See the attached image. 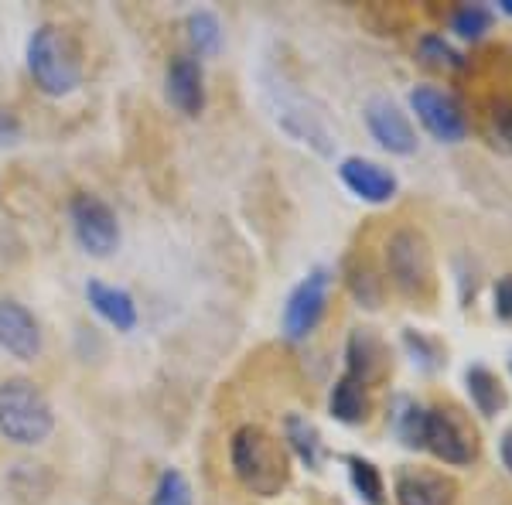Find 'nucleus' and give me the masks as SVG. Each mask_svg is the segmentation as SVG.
Returning a JSON list of instances; mask_svg holds the SVG:
<instances>
[{"instance_id":"11","label":"nucleus","mask_w":512,"mask_h":505,"mask_svg":"<svg viewBox=\"0 0 512 505\" xmlns=\"http://www.w3.org/2000/svg\"><path fill=\"white\" fill-rule=\"evenodd\" d=\"M0 349L21 362H35L41 355L38 318L14 297H0Z\"/></svg>"},{"instance_id":"15","label":"nucleus","mask_w":512,"mask_h":505,"mask_svg":"<svg viewBox=\"0 0 512 505\" xmlns=\"http://www.w3.org/2000/svg\"><path fill=\"white\" fill-rule=\"evenodd\" d=\"M86 301L99 318L117 331H134L140 314H137V301L130 291H123L117 284H106V280H86Z\"/></svg>"},{"instance_id":"26","label":"nucleus","mask_w":512,"mask_h":505,"mask_svg":"<svg viewBox=\"0 0 512 505\" xmlns=\"http://www.w3.org/2000/svg\"><path fill=\"white\" fill-rule=\"evenodd\" d=\"M349 291L366 308H379V301H383V277H376L369 267H355L349 270Z\"/></svg>"},{"instance_id":"7","label":"nucleus","mask_w":512,"mask_h":505,"mask_svg":"<svg viewBox=\"0 0 512 505\" xmlns=\"http://www.w3.org/2000/svg\"><path fill=\"white\" fill-rule=\"evenodd\" d=\"M328 287H332V273L325 267H315L301 284L287 294L284 314H280V331L287 342H304L328 311Z\"/></svg>"},{"instance_id":"29","label":"nucleus","mask_w":512,"mask_h":505,"mask_svg":"<svg viewBox=\"0 0 512 505\" xmlns=\"http://www.w3.org/2000/svg\"><path fill=\"white\" fill-rule=\"evenodd\" d=\"M21 137V123L11 110H0V144H14Z\"/></svg>"},{"instance_id":"10","label":"nucleus","mask_w":512,"mask_h":505,"mask_svg":"<svg viewBox=\"0 0 512 505\" xmlns=\"http://www.w3.org/2000/svg\"><path fill=\"white\" fill-rule=\"evenodd\" d=\"M164 96L181 117H202L205 110V72L195 55H175L164 69Z\"/></svg>"},{"instance_id":"28","label":"nucleus","mask_w":512,"mask_h":505,"mask_svg":"<svg viewBox=\"0 0 512 505\" xmlns=\"http://www.w3.org/2000/svg\"><path fill=\"white\" fill-rule=\"evenodd\" d=\"M492 311L499 321H506V325H512V273H506V277L495 280L492 287Z\"/></svg>"},{"instance_id":"25","label":"nucleus","mask_w":512,"mask_h":505,"mask_svg":"<svg viewBox=\"0 0 512 505\" xmlns=\"http://www.w3.org/2000/svg\"><path fill=\"white\" fill-rule=\"evenodd\" d=\"M151 505H192V485H188V478L175 468L161 471Z\"/></svg>"},{"instance_id":"18","label":"nucleus","mask_w":512,"mask_h":505,"mask_svg":"<svg viewBox=\"0 0 512 505\" xmlns=\"http://www.w3.org/2000/svg\"><path fill=\"white\" fill-rule=\"evenodd\" d=\"M284 447L308 471H318L321 461H325V441H321L318 427L301 413H287L284 417Z\"/></svg>"},{"instance_id":"6","label":"nucleus","mask_w":512,"mask_h":505,"mask_svg":"<svg viewBox=\"0 0 512 505\" xmlns=\"http://www.w3.org/2000/svg\"><path fill=\"white\" fill-rule=\"evenodd\" d=\"M69 226L76 243L96 260H106L120 250V219L99 195L79 192L69 198Z\"/></svg>"},{"instance_id":"2","label":"nucleus","mask_w":512,"mask_h":505,"mask_svg":"<svg viewBox=\"0 0 512 505\" xmlns=\"http://www.w3.org/2000/svg\"><path fill=\"white\" fill-rule=\"evenodd\" d=\"M28 59V72L35 79V86L45 96H69L79 89L82 82V55L79 45L69 38V31H62L59 24H38L24 48Z\"/></svg>"},{"instance_id":"8","label":"nucleus","mask_w":512,"mask_h":505,"mask_svg":"<svg viewBox=\"0 0 512 505\" xmlns=\"http://www.w3.org/2000/svg\"><path fill=\"white\" fill-rule=\"evenodd\" d=\"M410 110L417 113L420 127L431 134L437 144H461L468 137V117L461 103L451 93L437 86H414L410 89Z\"/></svg>"},{"instance_id":"22","label":"nucleus","mask_w":512,"mask_h":505,"mask_svg":"<svg viewBox=\"0 0 512 505\" xmlns=\"http://www.w3.org/2000/svg\"><path fill=\"white\" fill-rule=\"evenodd\" d=\"M403 349H407L410 362H414L420 372H437L444 366V345L417 328L403 331Z\"/></svg>"},{"instance_id":"1","label":"nucleus","mask_w":512,"mask_h":505,"mask_svg":"<svg viewBox=\"0 0 512 505\" xmlns=\"http://www.w3.org/2000/svg\"><path fill=\"white\" fill-rule=\"evenodd\" d=\"M229 465L236 482L260 499H274L291 482V454L270 430L243 424L229 441Z\"/></svg>"},{"instance_id":"3","label":"nucleus","mask_w":512,"mask_h":505,"mask_svg":"<svg viewBox=\"0 0 512 505\" xmlns=\"http://www.w3.org/2000/svg\"><path fill=\"white\" fill-rule=\"evenodd\" d=\"M55 410L31 379L0 383V437L18 447H38L52 437Z\"/></svg>"},{"instance_id":"30","label":"nucleus","mask_w":512,"mask_h":505,"mask_svg":"<svg viewBox=\"0 0 512 505\" xmlns=\"http://www.w3.org/2000/svg\"><path fill=\"white\" fill-rule=\"evenodd\" d=\"M499 458H502V465H506V471L512 475V427L499 437Z\"/></svg>"},{"instance_id":"27","label":"nucleus","mask_w":512,"mask_h":505,"mask_svg":"<svg viewBox=\"0 0 512 505\" xmlns=\"http://www.w3.org/2000/svg\"><path fill=\"white\" fill-rule=\"evenodd\" d=\"M492 137L502 151L512 154V106L509 103H499L492 110Z\"/></svg>"},{"instance_id":"4","label":"nucleus","mask_w":512,"mask_h":505,"mask_svg":"<svg viewBox=\"0 0 512 505\" xmlns=\"http://www.w3.org/2000/svg\"><path fill=\"white\" fill-rule=\"evenodd\" d=\"M386 273L400 294L427 301L437 287L434 277V253L424 233L417 229H396L386 243Z\"/></svg>"},{"instance_id":"17","label":"nucleus","mask_w":512,"mask_h":505,"mask_svg":"<svg viewBox=\"0 0 512 505\" xmlns=\"http://www.w3.org/2000/svg\"><path fill=\"white\" fill-rule=\"evenodd\" d=\"M465 389H468L472 407L482 413V417H499V413L509 407V393H506V386H502V379L495 376L489 366H482V362L465 369Z\"/></svg>"},{"instance_id":"31","label":"nucleus","mask_w":512,"mask_h":505,"mask_svg":"<svg viewBox=\"0 0 512 505\" xmlns=\"http://www.w3.org/2000/svg\"><path fill=\"white\" fill-rule=\"evenodd\" d=\"M499 11L506 14V18H512V0H499Z\"/></svg>"},{"instance_id":"16","label":"nucleus","mask_w":512,"mask_h":505,"mask_svg":"<svg viewBox=\"0 0 512 505\" xmlns=\"http://www.w3.org/2000/svg\"><path fill=\"white\" fill-rule=\"evenodd\" d=\"M369 410H373V400H369V389L352 376H338L332 393H328V413L345 427H359L369 420Z\"/></svg>"},{"instance_id":"23","label":"nucleus","mask_w":512,"mask_h":505,"mask_svg":"<svg viewBox=\"0 0 512 505\" xmlns=\"http://www.w3.org/2000/svg\"><path fill=\"white\" fill-rule=\"evenodd\" d=\"M424 410L417 400H410V396H400L393 407V434L400 437L403 447H414L420 451V427H424Z\"/></svg>"},{"instance_id":"20","label":"nucleus","mask_w":512,"mask_h":505,"mask_svg":"<svg viewBox=\"0 0 512 505\" xmlns=\"http://www.w3.org/2000/svg\"><path fill=\"white\" fill-rule=\"evenodd\" d=\"M345 468H349V482L355 488L366 505H386V482H383V471H379L373 461L359 458V454H345Z\"/></svg>"},{"instance_id":"5","label":"nucleus","mask_w":512,"mask_h":505,"mask_svg":"<svg viewBox=\"0 0 512 505\" xmlns=\"http://www.w3.org/2000/svg\"><path fill=\"white\" fill-rule=\"evenodd\" d=\"M420 451L434 454L451 468H465L478 458V437L468 420L458 417V410L427 407L424 427H420Z\"/></svg>"},{"instance_id":"32","label":"nucleus","mask_w":512,"mask_h":505,"mask_svg":"<svg viewBox=\"0 0 512 505\" xmlns=\"http://www.w3.org/2000/svg\"><path fill=\"white\" fill-rule=\"evenodd\" d=\"M509 369H512V359H509Z\"/></svg>"},{"instance_id":"24","label":"nucleus","mask_w":512,"mask_h":505,"mask_svg":"<svg viewBox=\"0 0 512 505\" xmlns=\"http://www.w3.org/2000/svg\"><path fill=\"white\" fill-rule=\"evenodd\" d=\"M451 31L465 41H482L492 31V11L485 4H461L451 14Z\"/></svg>"},{"instance_id":"13","label":"nucleus","mask_w":512,"mask_h":505,"mask_svg":"<svg viewBox=\"0 0 512 505\" xmlns=\"http://www.w3.org/2000/svg\"><path fill=\"white\" fill-rule=\"evenodd\" d=\"M393 499L396 505H454L458 485L448 475H437V471L403 468L393 482Z\"/></svg>"},{"instance_id":"14","label":"nucleus","mask_w":512,"mask_h":505,"mask_svg":"<svg viewBox=\"0 0 512 505\" xmlns=\"http://www.w3.org/2000/svg\"><path fill=\"white\" fill-rule=\"evenodd\" d=\"M390 372V352L369 328H355L345 345V376L359 379L362 386H376Z\"/></svg>"},{"instance_id":"19","label":"nucleus","mask_w":512,"mask_h":505,"mask_svg":"<svg viewBox=\"0 0 512 505\" xmlns=\"http://www.w3.org/2000/svg\"><path fill=\"white\" fill-rule=\"evenodd\" d=\"M185 35L195 59H212V55L222 52V21L212 11H205V7L185 18Z\"/></svg>"},{"instance_id":"9","label":"nucleus","mask_w":512,"mask_h":505,"mask_svg":"<svg viewBox=\"0 0 512 505\" xmlns=\"http://www.w3.org/2000/svg\"><path fill=\"white\" fill-rule=\"evenodd\" d=\"M362 120H366L369 134L383 151H390L396 157H410L417 154V130L410 123L407 113L393 103L390 96H373L362 106Z\"/></svg>"},{"instance_id":"12","label":"nucleus","mask_w":512,"mask_h":505,"mask_svg":"<svg viewBox=\"0 0 512 505\" xmlns=\"http://www.w3.org/2000/svg\"><path fill=\"white\" fill-rule=\"evenodd\" d=\"M338 178H342V185L355 198H362L369 205L393 202L396 188H400L393 171H386L383 164L369 161V157H345V161H338Z\"/></svg>"},{"instance_id":"21","label":"nucleus","mask_w":512,"mask_h":505,"mask_svg":"<svg viewBox=\"0 0 512 505\" xmlns=\"http://www.w3.org/2000/svg\"><path fill=\"white\" fill-rule=\"evenodd\" d=\"M417 55H420V62L424 65H431V69L437 72H461L465 69V55L458 52V48L451 45L448 38H441V35H424L417 41Z\"/></svg>"}]
</instances>
